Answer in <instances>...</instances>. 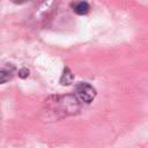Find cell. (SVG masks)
I'll list each match as a JSON object with an SVG mask.
<instances>
[{
	"label": "cell",
	"instance_id": "obj_1",
	"mask_svg": "<svg viewBox=\"0 0 148 148\" xmlns=\"http://www.w3.org/2000/svg\"><path fill=\"white\" fill-rule=\"evenodd\" d=\"M80 102L74 95H56L44 101V112L51 118H64L79 113Z\"/></svg>",
	"mask_w": 148,
	"mask_h": 148
},
{
	"label": "cell",
	"instance_id": "obj_2",
	"mask_svg": "<svg viewBox=\"0 0 148 148\" xmlns=\"http://www.w3.org/2000/svg\"><path fill=\"white\" fill-rule=\"evenodd\" d=\"M80 103H90L96 97V89L88 82H79L75 86V95Z\"/></svg>",
	"mask_w": 148,
	"mask_h": 148
},
{
	"label": "cell",
	"instance_id": "obj_3",
	"mask_svg": "<svg viewBox=\"0 0 148 148\" xmlns=\"http://www.w3.org/2000/svg\"><path fill=\"white\" fill-rule=\"evenodd\" d=\"M57 6V0H40L36 8V20L44 21L50 17Z\"/></svg>",
	"mask_w": 148,
	"mask_h": 148
},
{
	"label": "cell",
	"instance_id": "obj_4",
	"mask_svg": "<svg viewBox=\"0 0 148 148\" xmlns=\"http://www.w3.org/2000/svg\"><path fill=\"white\" fill-rule=\"evenodd\" d=\"M73 81H74V74L72 73V71L68 67H65L64 72L61 74V77H60V83L62 86H69Z\"/></svg>",
	"mask_w": 148,
	"mask_h": 148
},
{
	"label": "cell",
	"instance_id": "obj_5",
	"mask_svg": "<svg viewBox=\"0 0 148 148\" xmlns=\"http://www.w3.org/2000/svg\"><path fill=\"white\" fill-rule=\"evenodd\" d=\"M89 9H90V6L87 1H80L73 6V10L77 15H86V14H88Z\"/></svg>",
	"mask_w": 148,
	"mask_h": 148
},
{
	"label": "cell",
	"instance_id": "obj_6",
	"mask_svg": "<svg viewBox=\"0 0 148 148\" xmlns=\"http://www.w3.org/2000/svg\"><path fill=\"white\" fill-rule=\"evenodd\" d=\"M10 77H12V75H10V72L9 71H7V69H0V84L9 81Z\"/></svg>",
	"mask_w": 148,
	"mask_h": 148
},
{
	"label": "cell",
	"instance_id": "obj_7",
	"mask_svg": "<svg viewBox=\"0 0 148 148\" xmlns=\"http://www.w3.org/2000/svg\"><path fill=\"white\" fill-rule=\"evenodd\" d=\"M18 76H20V77H22V79L28 77V76H29V69H28V68H25V67L21 68V69L18 71Z\"/></svg>",
	"mask_w": 148,
	"mask_h": 148
},
{
	"label": "cell",
	"instance_id": "obj_8",
	"mask_svg": "<svg viewBox=\"0 0 148 148\" xmlns=\"http://www.w3.org/2000/svg\"><path fill=\"white\" fill-rule=\"evenodd\" d=\"M14 3H17V5H21V3H24V2H27L28 0H12Z\"/></svg>",
	"mask_w": 148,
	"mask_h": 148
}]
</instances>
